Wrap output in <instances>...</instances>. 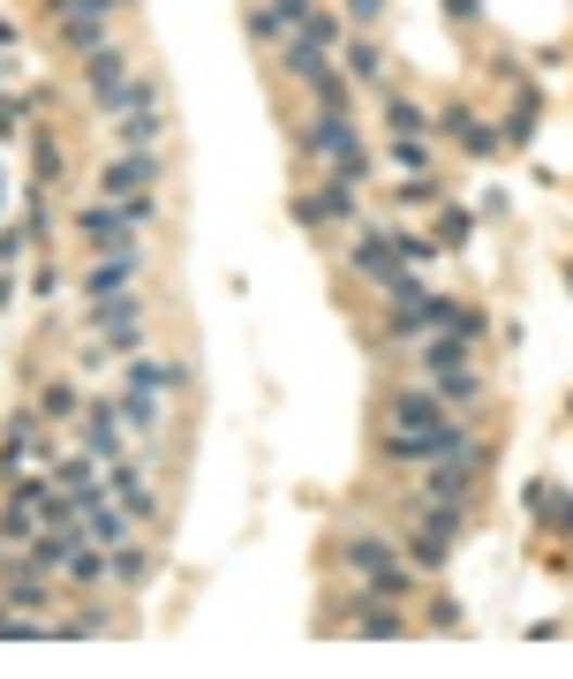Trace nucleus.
I'll list each match as a JSON object with an SVG mask.
<instances>
[{
    "mask_svg": "<svg viewBox=\"0 0 573 679\" xmlns=\"http://www.w3.org/2000/svg\"><path fill=\"white\" fill-rule=\"evenodd\" d=\"M76 234H84L99 257H129V249H137V219H129L122 204H106V196H99V204L76 219Z\"/></svg>",
    "mask_w": 573,
    "mask_h": 679,
    "instance_id": "obj_1",
    "label": "nucleus"
},
{
    "mask_svg": "<svg viewBox=\"0 0 573 679\" xmlns=\"http://www.w3.org/2000/svg\"><path fill=\"white\" fill-rule=\"evenodd\" d=\"M302 144H309L317 159H347V152H362V144H355L347 106H317V114H309V129H302Z\"/></svg>",
    "mask_w": 573,
    "mask_h": 679,
    "instance_id": "obj_2",
    "label": "nucleus"
},
{
    "mask_svg": "<svg viewBox=\"0 0 573 679\" xmlns=\"http://www.w3.org/2000/svg\"><path fill=\"white\" fill-rule=\"evenodd\" d=\"M151 181H158V152H129V159H114V167L99 174V196H106V204H129Z\"/></svg>",
    "mask_w": 573,
    "mask_h": 679,
    "instance_id": "obj_3",
    "label": "nucleus"
},
{
    "mask_svg": "<svg viewBox=\"0 0 573 679\" xmlns=\"http://www.w3.org/2000/svg\"><path fill=\"white\" fill-rule=\"evenodd\" d=\"M84 84H91V91H99V106L114 114V106H122V91H129V53H122V46L84 53Z\"/></svg>",
    "mask_w": 573,
    "mask_h": 679,
    "instance_id": "obj_4",
    "label": "nucleus"
},
{
    "mask_svg": "<svg viewBox=\"0 0 573 679\" xmlns=\"http://www.w3.org/2000/svg\"><path fill=\"white\" fill-rule=\"evenodd\" d=\"M483 469V453H437V469L423 476V499H445V507H468V476Z\"/></svg>",
    "mask_w": 573,
    "mask_h": 679,
    "instance_id": "obj_5",
    "label": "nucleus"
},
{
    "mask_svg": "<svg viewBox=\"0 0 573 679\" xmlns=\"http://www.w3.org/2000/svg\"><path fill=\"white\" fill-rule=\"evenodd\" d=\"M347 265H355V272H362V280H378V287H393V280H400V272H408V265H400V257H393V234H362V242H355V249H347Z\"/></svg>",
    "mask_w": 573,
    "mask_h": 679,
    "instance_id": "obj_6",
    "label": "nucleus"
},
{
    "mask_svg": "<svg viewBox=\"0 0 573 679\" xmlns=\"http://www.w3.org/2000/svg\"><path fill=\"white\" fill-rule=\"evenodd\" d=\"M280 68L294 76V84H317V76H332V53H324V46H309L302 30H286V38H280Z\"/></svg>",
    "mask_w": 573,
    "mask_h": 679,
    "instance_id": "obj_7",
    "label": "nucleus"
},
{
    "mask_svg": "<svg viewBox=\"0 0 573 679\" xmlns=\"http://www.w3.org/2000/svg\"><path fill=\"white\" fill-rule=\"evenodd\" d=\"M294 212H302L309 227H324V219H355V181H324V189H309Z\"/></svg>",
    "mask_w": 573,
    "mask_h": 679,
    "instance_id": "obj_8",
    "label": "nucleus"
},
{
    "mask_svg": "<svg viewBox=\"0 0 573 679\" xmlns=\"http://www.w3.org/2000/svg\"><path fill=\"white\" fill-rule=\"evenodd\" d=\"M129 280H137V249H129V257H99V265L84 272V303H106V295H122Z\"/></svg>",
    "mask_w": 573,
    "mask_h": 679,
    "instance_id": "obj_9",
    "label": "nucleus"
},
{
    "mask_svg": "<svg viewBox=\"0 0 573 679\" xmlns=\"http://www.w3.org/2000/svg\"><path fill=\"white\" fill-rule=\"evenodd\" d=\"M114 423H122L114 400H99V408L84 415V446H91V461H122V431H114Z\"/></svg>",
    "mask_w": 573,
    "mask_h": 679,
    "instance_id": "obj_10",
    "label": "nucleus"
},
{
    "mask_svg": "<svg viewBox=\"0 0 573 679\" xmlns=\"http://www.w3.org/2000/svg\"><path fill=\"white\" fill-rule=\"evenodd\" d=\"M437 129H445V137H453L460 152H475V159H491V152H498V129H483V121H475L468 106H453V114H445Z\"/></svg>",
    "mask_w": 573,
    "mask_h": 679,
    "instance_id": "obj_11",
    "label": "nucleus"
},
{
    "mask_svg": "<svg viewBox=\"0 0 573 679\" xmlns=\"http://www.w3.org/2000/svg\"><path fill=\"white\" fill-rule=\"evenodd\" d=\"M84 543H99V551L129 543V513H114V507H99V499H84Z\"/></svg>",
    "mask_w": 573,
    "mask_h": 679,
    "instance_id": "obj_12",
    "label": "nucleus"
},
{
    "mask_svg": "<svg viewBox=\"0 0 573 679\" xmlns=\"http://www.w3.org/2000/svg\"><path fill=\"white\" fill-rule=\"evenodd\" d=\"M114 137H122L129 152H151V144L166 137V114H158V106H137V114H114Z\"/></svg>",
    "mask_w": 573,
    "mask_h": 679,
    "instance_id": "obj_13",
    "label": "nucleus"
},
{
    "mask_svg": "<svg viewBox=\"0 0 573 679\" xmlns=\"http://www.w3.org/2000/svg\"><path fill=\"white\" fill-rule=\"evenodd\" d=\"M445 423V400H430V393H400L393 400V431H437Z\"/></svg>",
    "mask_w": 573,
    "mask_h": 679,
    "instance_id": "obj_14",
    "label": "nucleus"
},
{
    "mask_svg": "<svg viewBox=\"0 0 573 679\" xmlns=\"http://www.w3.org/2000/svg\"><path fill=\"white\" fill-rule=\"evenodd\" d=\"M437 400H445V408H475V400H483V377H475L468 362H453V370H437Z\"/></svg>",
    "mask_w": 573,
    "mask_h": 679,
    "instance_id": "obj_15",
    "label": "nucleus"
},
{
    "mask_svg": "<svg viewBox=\"0 0 573 679\" xmlns=\"http://www.w3.org/2000/svg\"><path fill=\"white\" fill-rule=\"evenodd\" d=\"M76 543H84V536H68V528H38V536H30V566H46V574H53V566H68V551H76Z\"/></svg>",
    "mask_w": 573,
    "mask_h": 679,
    "instance_id": "obj_16",
    "label": "nucleus"
},
{
    "mask_svg": "<svg viewBox=\"0 0 573 679\" xmlns=\"http://www.w3.org/2000/svg\"><path fill=\"white\" fill-rule=\"evenodd\" d=\"M453 559V536H437V528H416L408 536V566H423V574H437Z\"/></svg>",
    "mask_w": 573,
    "mask_h": 679,
    "instance_id": "obj_17",
    "label": "nucleus"
},
{
    "mask_svg": "<svg viewBox=\"0 0 573 679\" xmlns=\"http://www.w3.org/2000/svg\"><path fill=\"white\" fill-rule=\"evenodd\" d=\"M347 84H385V53L370 38H347Z\"/></svg>",
    "mask_w": 573,
    "mask_h": 679,
    "instance_id": "obj_18",
    "label": "nucleus"
},
{
    "mask_svg": "<svg viewBox=\"0 0 573 679\" xmlns=\"http://www.w3.org/2000/svg\"><path fill=\"white\" fill-rule=\"evenodd\" d=\"M340 551H347V566H362V574H378V566H393V543H385V536H347Z\"/></svg>",
    "mask_w": 573,
    "mask_h": 679,
    "instance_id": "obj_19",
    "label": "nucleus"
},
{
    "mask_svg": "<svg viewBox=\"0 0 573 679\" xmlns=\"http://www.w3.org/2000/svg\"><path fill=\"white\" fill-rule=\"evenodd\" d=\"M385 121H393V137H423V129H437L423 106H416V99H400V91L385 99Z\"/></svg>",
    "mask_w": 573,
    "mask_h": 679,
    "instance_id": "obj_20",
    "label": "nucleus"
},
{
    "mask_svg": "<svg viewBox=\"0 0 573 679\" xmlns=\"http://www.w3.org/2000/svg\"><path fill=\"white\" fill-rule=\"evenodd\" d=\"M106 574H114V581H143V574H151V551H143V543H114V551H106Z\"/></svg>",
    "mask_w": 573,
    "mask_h": 679,
    "instance_id": "obj_21",
    "label": "nucleus"
},
{
    "mask_svg": "<svg viewBox=\"0 0 573 679\" xmlns=\"http://www.w3.org/2000/svg\"><path fill=\"white\" fill-rule=\"evenodd\" d=\"M453 362H468V340H460V333L423 340V370H430V377H437V370H453Z\"/></svg>",
    "mask_w": 573,
    "mask_h": 679,
    "instance_id": "obj_22",
    "label": "nucleus"
},
{
    "mask_svg": "<svg viewBox=\"0 0 573 679\" xmlns=\"http://www.w3.org/2000/svg\"><path fill=\"white\" fill-rule=\"evenodd\" d=\"M129 318H143V303L122 287V295H106V303H91V325L106 333V325H129Z\"/></svg>",
    "mask_w": 573,
    "mask_h": 679,
    "instance_id": "obj_23",
    "label": "nucleus"
},
{
    "mask_svg": "<svg viewBox=\"0 0 573 679\" xmlns=\"http://www.w3.org/2000/svg\"><path fill=\"white\" fill-rule=\"evenodd\" d=\"M536 114H544V106H536V91H529V99H513V114H506V129H498V137H506V144H529V137H536Z\"/></svg>",
    "mask_w": 573,
    "mask_h": 679,
    "instance_id": "obj_24",
    "label": "nucleus"
},
{
    "mask_svg": "<svg viewBox=\"0 0 573 679\" xmlns=\"http://www.w3.org/2000/svg\"><path fill=\"white\" fill-rule=\"evenodd\" d=\"M114 491H122V507L137 513V521H151V513H158V499L143 491V476H137V469H122V476H114Z\"/></svg>",
    "mask_w": 573,
    "mask_h": 679,
    "instance_id": "obj_25",
    "label": "nucleus"
},
{
    "mask_svg": "<svg viewBox=\"0 0 573 679\" xmlns=\"http://www.w3.org/2000/svg\"><path fill=\"white\" fill-rule=\"evenodd\" d=\"M122 415H129L137 431H158V400H151V385H129V393H122Z\"/></svg>",
    "mask_w": 573,
    "mask_h": 679,
    "instance_id": "obj_26",
    "label": "nucleus"
},
{
    "mask_svg": "<svg viewBox=\"0 0 573 679\" xmlns=\"http://www.w3.org/2000/svg\"><path fill=\"white\" fill-rule=\"evenodd\" d=\"M242 30H250L257 46H280V38H286V30H280V15H272V0H257V8L242 15Z\"/></svg>",
    "mask_w": 573,
    "mask_h": 679,
    "instance_id": "obj_27",
    "label": "nucleus"
},
{
    "mask_svg": "<svg viewBox=\"0 0 573 679\" xmlns=\"http://www.w3.org/2000/svg\"><path fill=\"white\" fill-rule=\"evenodd\" d=\"M370 589H378V597H416V574L393 559V566H378V574H370Z\"/></svg>",
    "mask_w": 573,
    "mask_h": 679,
    "instance_id": "obj_28",
    "label": "nucleus"
},
{
    "mask_svg": "<svg viewBox=\"0 0 573 679\" xmlns=\"http://www.w3.org/2000/svg\"><path fill=\"white\" fill-rule=\"evenodd\" d=\"M393 167L400 174H430V144L423 137H393Z\"/></svg>",
    "mask_w": 573,
    "mask_h": 679,
    "instance_id": "obj_29",
    "label": "nucleus"
},
{
    "mask_svg": "<svg viewBox=\"0 0 573 679\" xmlns=\"http://www.w3.org/2000/svg\"><path fill=\"white\" fill-rule=\"evenodd\" d=\"M302 38H309V46H324V53H340V15H324V8H317V15L302 23Z\"/></svg>",
    "mask_w": 573,
    "mask_h": 679,
    "instance_id": "obj_30",
    "label": "nucleus"
},
{
    "mask_svg": "<svg viewBox=\"0 0 573 679\" xmlns=\"http://www.w3.org/2000/svg\"><path fill=\"white\" fill-rule=\"evenodd\" d=\"M309 99H317V106H347V68L317 76V84H309Z\"/></svg>",
    "mask_w": 573,
    "mask_h": 679,
    "instance_id": "obj_31",
    "label": "nucleus"
},
{
    "mask_svg": "<svg viewBox=\"0 0 573 679\" xmlns=\"http://www.w3.org/2000/svg\"><path fill=\"white\" fill-rule=\"evenodd\" d=\"M68 581H106V551H68Z\"/></svg>",
    "mask_w": 573,
    "mask_h": 679,
    "instance_id": "obj_32",
    "label": "nucleus"
},
{
    "mask_svg": "<svg viewBox=\"0 0 573 679\" xmlns=\"http://www.w3.org/2000/svg\"><path fill=\"white\" fill-rule=\"evenodd\" d=\"M272 15H280V30H302L317 15V0H272Z\"/></svg>",
    "mask_w": 573,
    "mask_h": 679,
    "instance_id": "obj_33",
    "label": "nucleus"
},
{
    "mask_svg": "<svg viewBox=\"0 0 573 679\" xmlns=\"http://www.w3.org/2000/svg\"><path fill=\"white\" fill-rule=\"evenodd\" d=\"M430 249H437V242H423V234H393V257H400V265H423Z\"/></svg>",
    "mask_w": 573,
    "mask_h": 679,
    "instance_id": "obj_34",
    "label": "nucleus"
},
{
    "mask_svg": "<svg viewBox=\"0 0 573 679\" xmlns=\"http://www.w3.org/2000/svg\"><path fill=\"white\" fill-rule=\"evenodd\" d=\"M430 627L453 635V627H460V604H453V597H430Z\"/></svg>",
    "mask_w": 573,
    "mask_h": 679,
    "instance_id": "obj_35",
    "label": "nucleus"
},
{
    "mask_svg": "<svg viewBox=\"0 0 573 679\" xmlns=\"http://www.w3.org/2000/svg\"><path fill=\"white\" fill-rule=\"evenodd\" d=\"M76 408V385H46V415H68Z\"/></svg>",
    "mask_w": 573,
    "mask_h": 679,
    "instance_id": "obj_36",
    "label": "nucleus"
},
{
    "mask_svg": "<svg viewBox=\"0 0 573 679\" xmlns=\"http://www.w3.org/2000/svg\"><path fill=\"white\" fill-rule=\"evenodd\" d=\"M347 15H355V23H378V15H385V0H347Z\"/></svg>",
    "mask_w": 573,
    "mask_h": 679,
    "instance_id": "obj_37",
    "label": "nucleus"
}]
</instances>
